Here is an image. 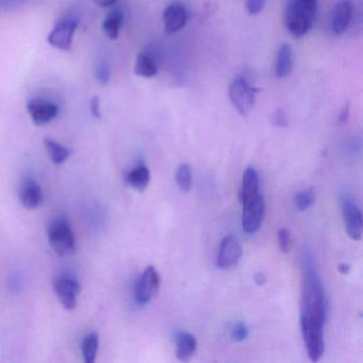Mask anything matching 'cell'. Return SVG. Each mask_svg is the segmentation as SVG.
Wrapping results in <instances>:
<instances>
[{
    "mask_svg": "<svg viewBox=\"0 0 363 363\" xmlns=\"http://www.w3.org/2000/svg\"><path fill=\"white\" fill-rule=\"evenodd\" d=\"M301 289V324L308 357L313 362L322 358L325 350L324 326L327 301L320 278L311 261H306Z\"/></svg>",
    "mask_w": 363,
    "mask_h": 363,
    "instance_id": "obj_1",
    "label": "cell"
},
{
    "mask_svg": "<svg viewBox=\"0 0 363 363\" xmlns=\"http://www.w3.org/2000/svg\"><path fill=\"white\" fill-rule=\"evenodd\" d=\"M48 237L50 246L59 256H69L75 252V235L65 216L54 218L48 224Z\"/></svg>",
    "mask_w": 363,
    "mask_h": 363,
    "instance_id": "obj_2",
    "label": "cell"
},
{
    "mask_svg": "<svg viewBox=\"0 0 363 363\" xmlns=\"http://www.w3.org/2000/svg\"><path fill=\"white\" fill-rule=\"evenodd\" d=\"M315 16L301 7L296 0H288L284 10V24L294 38H303L311 30Z\"/></svg>",
    "mask_w": 363,
    "mask_h": 363,
    "instance_id": "obj_3",
    "label": "cell"
},
{
    "mask_svg": "<svg viewBox=\"0 0 363 363\" xmlns=\"http://www.w3.org/2000/svg\"><path fill=\"white\" fill-rule=\"evenodd\" d=\"M259 91L260 90L252 86L245 78L237 77L229 86L228 96L239 114L246 116L254 109Z\"/></svg>",
    "mask_w": 363,
    "mask_h": 363,
    "instance_id": "obj_4",
    "label": "cell"
},
{
    "mask_svg": "<svg viewBox=\"0 0 363 363\" xmlns=\"http://www.w3.org/2000/svg\"><path fill=\"white\" fill-rule=\"evenodd\" d=\"M243 203V214H242V224L246 233H257L262 224L264 216V199L260 193L242 201Z\"/></svg>",
    "mask_w": 363,
    "mask_h": 363,
    "instance_id": "obj_5",
    "label": "cell"
},
{
    "mask_svg": "<svg viewBox=\"0 0 363 363\" xmlns=\"http://www.w3.org/2000/svg\"><path fill=\"white\" fill-rule=\"evenodd\" d=\"M54 290L65 309L72 310L76 307L80 293V284L76 278L69 275L59 276L54 280Z\"/></svg>",
    "mask_w": 363,
    "mask_h": 363,
    "instance_id": "obj_6",
    "label": "cell"
},
{
    "mask_svg": "<svg viewBox=\"0 0 363 363\" xmlns=\"http://www.w3.org/2000/svg\"><path fill=\"white\" fill-rule=\"evenodd\" d=\"M77 27V21L73 18L60 21L48 35V43L57 50L69 52L73 44Z\"/></svg>",
    "mask_w": 363,
    "mask_h": 363,
    "instance_id": "obj_7",
    "label": "cell"
},
{
    "mask_svg": "<svg viewBox=\"0 0 363 363\" xmlns=\"http://www.w3.org/2000/svg\"><path fill=\"white\" fill-rule=\"evenodd\" d=\"M160 288V275L154 267H148L140 277L135 288V301L144 305L152 301Z\"/></svg>",
    "mask_w": 363,
    "mask_h": 363,
    "instance_id": "obj_8",
    "label": "cell"
},
{
    "mask_svg": "<svg viewBox=\"0 0 363 363\" xmlns=\"http://www.w3.org/2000/svg\"><path fill=\"white\" fill-rule=\"evenodd\" d=\"M243 250L241 243L233 235L225 237L220 242V252L218 255V267L228 269L235 267L241 260Z\"/></svg>",
    "mask_w": 363,
    "mask_h": 363,
    "instance_id": "obj_9",
    "label": "cell"
},
{
    "mask_svg": "<svg viewBox=\"0 0 363 363\" xmlns=\"http://www.w3.org/2000/svg\"><path fill=\"white\" fill-rule=\"evenodd\" d=\"M29 116L37 126L48 124L57 118L59 108L56 104L45 99H33L27 105Z\"/></svg>",
    "mask_w": 363,
    "mask_h": 363,
    "instance_id": "obj_10",
    "label": "cell"
},
{
    "mask_svg": "<svg viewBox=\"0 0 363 363\" xmlns=\"http://www.w3.org/2000/svg\"><path fill=\"white\" fill-rule=\"evenodd\" d=\"M188 12L182 3H172L163 12V26L165 35H171L178 33L186 26Z\"/></svg>",
    "mask_w": 363,
    "mask_h": 363,
    "instance_id": "obj_11",
    "label": "cell"
},
{
    "mask_svg": "<svg viewBox=\"0 0 363 363\" xmlns=\"http://www.w3.org/2000/svg\"><path fill=\"white\" fill-rule=\"evenodd\" d=\"M344 223H345L346 231L350 239L359 241L362 238V214L358 206L350 199L343 201L342 207Z\"/></svg>",
    "mask_w": 363,
    "mask_h": 363,
    "instance_id": "obj_12",
    "label": "cell"
},
{
    "mask_svg": "<svg viewBox=\"0 0 363 363\" xmlns=\"http://www.w3.org/2000/svg\"><path fill=\"white\" fill-rule=\"evenodd\" d=\"M354 7L350 0H341L333 9L331 28L337 35H343L352 22Z\"/></svg>",
    "mask_w": 363,
    "mask_h": 363,
    "instance_id": "obj_13",
    "label": "cell"
},
{
    "mask_svg": "<svg viewBox=\"0 0 363 363\" xmlns=\"http://www.w3.org/2000/svg\"><path fill=\"white\" fill-rule=\"evenodd\" d=\"M20 201L26 209H35L43 201L41 186L33 178L25 180L20 191Z\"/></svg>",
    "mask_w": 363,
    "mask_h": 363,
    "instance_id": "obj_14",
    "label": "cell"
},
{
    "mask_svg": "<svg viewBox=\"0 0 363 363\" xmlns=\"http://www.w3.org/2000/svg\"><path fill=\"white\" fill-rule=\"evenodd\" d=\"M293 69V50L289 44L284 43L277 50L275 58V75L279 79L289 77Z\"/></svg>",
    "mask_w": 363,
    "mask_h": 363,
    "instance_id": "obj_15",
    "label": "cell"
},
{
    "mask_svg": "<svg viewBox=\"0 0 363 363\" xmlns=\"http://www.w3.org/2000/svg\"><path fill=\"white\" fill-rule=\"evenodd\" d=\"M176 345H177V350H176L177 358L182 362H186L194 356L195 352H196L197 342L194 335L182 331L176 337Z\"/></svg>",
    "mask_w": 363,
    "mask_h": 363,
    "instance_id": "obj_16",
    "label": "cell"
},
{
    "mask_svg": "<svg viewBox=\"0 0 363 363\" xmlns=\"http://www.w3.org/2000/svg\"><path fill=\"white\" fill-rule=\"evenodd\" d=\"M150 182V169L145 164L141 163L138 165L133 171L129 172L126 175V182L139 192H143L146 190Z\"/></svg>",
    "mask_w": 363,
    "mask_h": 363,
    "instance_id": "obj_17",
    "label": "cell"
},
{
    "mask_svg": "<svg viewBox=\"0 0 363 363\" xmlns=\"http://www.w3.org/2000/svg\"><path fill=\"white\" fill-rule=\"evenodd\" d=\"M123 22H124V14L121 10L114 9L110 11L103 23V30L107 38L112 41L118 40Z\"/></svg>",
    "mask_w": 363,
    "mask_h": 363,
    "instance_id": "obj_18",
    "label": "cell"
},
{
    "mask_svg": "<svg viewBox=\"0 0 363 363\" xmlns=\"http://www.w3.org/2000/svg\"><path fill=\"white\" fill-rule=\"evenodd\" d=\"M259 193V176L252 167H248L243 174L242 190L240 192L241 201H246Z\"/></svg>",
    "mask_w": 363,
    "mask_h": 363,
    "instance_id": "obj_19",
    "label": "cell"
},
{
    "mask_svg": "<svg viewBox=\"0 0 363 363\" xmlns=\"http://www.w3.org/2000/svg\"><path fill=\"white\" fill-rule=\"evenodd\" d=\"M135 73L140 77L152 78L158 73V67L152 57L145 52H141L135 61Z\"/></svg>",
    "mask_w": 363,
    "mask_h": 363,
    "instance_id": "obj_20",
    "label": "cell"
},
{
    "mask_svg": "<svg viewBox=\"0 0 363 363\" xmlns=\"http://www.w3.org/2000/svg\"><path fill=\"white\" fill-rule=\"evenodd\" d=\"M44 144H45L48 155H50V159L55 164H62L71 156V150L65 146L61 145L55 140L48 139H48L44 140Z\"/></svg>",
    "mask_w": 363,
    "mask_h": 363,
    "instance_id": "obj_21",
    "label": "cell"
},
{
    "mask_svg": "<svg viewBox=\"0 0 363 363\" xmlns=\"http://www.w3.org/2000/svg\"><path fill=\"white\" fill-rule=\"evenodd\" d=\"M99 339L96 333H91L86 335L82 340V350L84 361L86 363H93L96 359L99 352Z\"/></svg>",
    "mask_w": 363,
    "mask_h": 363,
    "instance_id": "obj_22",
    "label": "cell"
},
{
    "mask_svg": "<svg viewBox=\"0 0 363 363\" xmlns=\"http://www.w3.org/2000/svg\"><path fill=\"white\" fill-rule=\"evenodd\" d=\"M176 182L182 192H189L192 188V174L190 167L186 163H182L178 167L176 172Z\"/></svg>",
    "mask_w": 363,
    "mask_h": 363,
    "instance_id": "obj_23",
    "label": "cell"
},
{
    "mask_svg": "<svg viewBox=\"0 0 363 363\" xmlns=\"http://www.w3.org/2000/svg\"><path fill=\"white\" fill-rule=\"evenodd\" d=\"M315 193L314 189L310 188L308 190L301 191L295 196V206L298 211H306L309 209L314 203Z\"/></svg>",
    "mask_w": 363,
    "mask_h": 363,
    "instance_id": "obj_24",
    "label": "cell"
},
{
    "mask_svg": "<svg viewBox=\"0 0 363 363\" xmlns=\"http://www.w3.org/2000/svg\"><path fill=\"white\" fill-rule=\"evenodd\" d=\"M110 78H111V67L109 63L106 60L99 61L95 67V79L99 84L105 86L110 82Z\"/></svg>",
    "mask_w": 363,
    "mask_h": 363,
    "instance_id": "obj_25",
    "label": "cell"
},
{
    "mask_svg": "<svg viewBox=\"0 0 363 363\" xmlns=\"http://www.w3.org/2000/svg\"><path fill=\"white\" fill-rule=\"evenodd\" d=\"M278 243H279L280 250L284 254H288L292 248V237L290 231L286 228H281L278 231Z\"/></svg>",
    "mask_w": 363,
    "mask_h": 363,
    "instance_id": "obj_26",
    "label": "cell"
},
{
    "mask_svg": "<svg viewBox=\"0 0 363 363\" xmlns=\"http://www.w3.org/2000/svg\"><path fill=\"white\" fill-rule=\"evenodd\" d=\"M267 0H246V10L250 16H258L264 9Z\"/></svg>",
    "mask_w": 363,
    "mask_h": 363,
    "instance_id": "obj_27",
    "label": "cell"
},
{
    "mask_svg": "<svg viewBox=\"0 0 363 363\" xmlns=\"http://www.w3.org/2000/svg\"><path fill=\"white\" fill-rule=\"evenodd\" d=\"M231 337L235 341L242 342L248 337V329L243 323H238L231 331Z\"/></svg>",
    "mask_w": 363,
    "mask_h": 363,
    "instance_id": "obj_28",
    "label": "cell"
},
{
    "mask_svg": "<svg viewBox=\"0 0 363 363\" xmlns=\"http://www.w3.org/2000/svg\"><path fill=\"white\" fill-rule=\"evenodd\" d=\"M272 123L278 128H286L288 126V118H286V112L282 109L276 110L272 116Z\"/></svg>",
    "mask_w": 363,
    "mask_h": 363,
    "instance_id": "obj_29",
    "label": "cell"
},
{
    "mask_svg": "<svg viewBox=\"0 0 363 363\" xmlns=\"http://www.w3.org/2000/svg\"><path fill=\"white\" fill-rule=\"evenodd\" d=\"M297 3L305 8L312 16H316L318 12V0H296Z\"/></svg>",
    "mask_w": 363,
    "mask_h": 363,
    "instance_id": "obj_30",
    "label": "cell"
},
{
    "mask_svg": "<svg viewBox=\"0 0 363 363\" xmlns=\"http://www.w3.org/2000/svg\"><path fill=\"white\" fill-rule=\"evenodd\" d=\"M90 109L92 112V116L96 118H101V101H99V96L92 97L90 101Z\"/></svg>",
    "mask_w": 363,
    "mask_h": 363,
    "instance_id": "obj_31",
    "label": "cell"
},
{
    "mask_svg": "<svg viewBox=\"0 0 363 363\" xmlns=\"http://www.w3.org/2000/svg\"><path fill=\"white\" fill-rule=\"evenodd\" d=\"M348 116H350V105H348L347 103L344 106L343 109H342L339 118H337V123H339L340 125L346 124V123H347Z\"/></svg>",
    "mask_w": 363,
    "mask_h": 363,
    "instance_id": "obj_32",
    "label": "cell"
},
{
    "mask_svg": "<svg viewBox=\"0 0 363 363\" xmlns=\"http://www.w3.org/2000/svg\"><path fill=\"white\" fill-rule=\"evenodd\" d=\"M101 8H110L118 1V0H93Z\"/></svg>",
    "mask_w": 363,
    "mask_h": 363,
    "instance_id": "obj_33",
    "label": "cell"
},
{
    "mask_svg": "<svg viewBox=\"0 0 363 363\" xmlns=\"http://www.w3.org/2000/svg\"><path fill=\"white\" fill-rule=\"evenodd\" d=\"M255 282H256L257 286H263L267 282V277L263 274H256L255 275Z\"/></svg>",
    "mask_w": 363,
    "mask_h": 363,
    "instance_id": "obj_34",
    "label": "cell"
},
{
    "mask_svg": "<svg viewBox=\"0 0 363 363\" xmlns=\"http://www.w3.org/2000/svg\"><path fill=\"white\" fill-rule=\"evenodd\" d=\"M337 269H339L340 273L347 274L348 272H350V265L345 264V263H343V264L339 265V267H337Z\"/></svg>",
    "mask_w": 363,
    "mask_h": 363,
    "instance_id": "obj_35",
    "label": "cell"
}]
</instances>
